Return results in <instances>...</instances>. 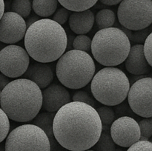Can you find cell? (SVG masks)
Returning <instances> with one entry per match:
<instances>
[{
  "mask_svg": "<svg viewBox=\"0 0 152 151\" xmlns=\"http://www.w3.org/2000/svg\"><path fill=\"white\" fill-rule=\"evenodd\" d=\"M69 27L76 34L84 35L92 29L94 24V14L90 10L74 11L68 18Z\"/></svg>",
  "mask_w": 152,
  "mask_h": 151,
  "instance_id": "obj_16",
  "label": "cell"
},
{
  "mask_svg": "<svg viewBox=\"0 0 152 151\" xmlns=\"http://www.w3.org/2000/svg\"><path fill=\"white\" fill-rule=\"evenodd\" d=\"M96 71L94 59L88 53L70 50L58 59L56 74L61 84L70 89L83 88L91 82Z\"/></svg>",
  "mask_w": 152,
  "mask_h": 151,
  "instance_id": "obj_4",
  "label": "cell"
},
{
  "mask_svg": "<svg viewBox=\"0 0 152 151\" xmlns=\"http://www.w3.org/2000/svg\"><path fill=\"white\" fill-rule=\"evenodd\" d=\"M70 16V10L65 7H59L56 9V11L53 13V16L52 17V20L57 22L59 25H62L68 20V18Z\"/></svg>",
  "mask_w": 152,
  "mask_h": 151,
  "instance_id": "obj_30",
  "label": "cell"
},
{
  "mask_svg": "<svg viewBox=\"0 0 152 151\" xmlns=\"http://www.w3.org/2000/svg\"><path fill=\"white\" fill-rule=\"evenodd\" d=\"M0 98H1V90H0Z\"/></svg>",
  "mask_w": 152,
  "mask_h": 151,
  "instance_id": "obj_41",
  "label": "cell"
},
{
  "mask_svg": "<svg viewBox=\"0 0 152 151\" xmlns=\"http://www.w3.org/2000/svg\"><path fill=\"white\" fill-rule=\"evenodd\" d=\"M31 3L30 0H13L11 3V10L17 13L23 19L28 18L31 11Z\"/></svg>",
  "mask_w": 152,
  "mask_h": 151,
  "instance_id": "obj_23",
  "label": "cell"
},
{
  "mask_svg": "<svg viewBox=\"0 0 152 151\" xmlns=\"http://www.w3.org/2000/svg\"><path fill=\"white\" fill-rule=\"evenodd\" d=\"M1 46H0V50H1Z\"/></svg>",
  "mask_w": 152,
  "mask_h": 151,
  "instance_id": "obj_42",
  "label": "cell"
},
{
  "mask_svg": "<svg viewBox=\"0 0 152 151\" xmlns=\"http://www.w3.org/2000/svg\"><path fill=\"white\" fill-rule=\"evenodd\" d=\"M42 102L41 89L25 78L10 81L1 91V110L17 122L32 121L42 109Z\"/></svg>",
  "mask_w": 152,
  "mask_h": 151,
  "instance_id": "obj_3",
  "label": "cell"
},
{
  "mask_svg": "<svg viewBox=\"0 0 152 151\" xmlns=\"http://www.w3.org/2000/svg\"><path fill=\"white\" fill-rule=\"evenodd\" d=\"M72 100V102H80L86 103L94 108L96 106V102L94 98L92 97L88 92L84 91V90H78L76 92L73 96Z\"/></svg>",
  "mask_w": 152,
  "mask_h": 151,
  "instance_id": "obj_26",
  "label": "cell"
},
{
  "mask_svg": "<svg viewBox=\"0 0 152 151\" xmlns=\"http://www.w3.org/2000/svg\"><path fill=\"white\" fill-rule=\"evenodd\" d=\"M115 20V13L110 9H102L94 16V22L100 30L113 27Z\"/></svg>",
  "mask_w": 152,
  "mask_h": 151,
  "instance_id": "obj_19",
  "label": "cell"
},
{
  "mask_svg": "<svg viewBox=\"0 0 152 151\" xmlns=\"http://www.w3.org/2000/svg\"><path fill=\"white\" fill-rule=\"evenodd\" d=\"M10 81L8 77L3 75L2 73H0V90H1V91Z\"/></svg>",
  "mask_w": 152,
  "mask_h": 151,
  "instance_id": "obj_33",
  "label": "cell"
},
{
  "mask_svg": "<svg viewBox=\"0 0 152 151\" xmlns=\"http://www.w3.org/2000/svg\"><path fill=\"white\" fill-rule=\"evenodd\" d=\"M152 78L145 77L138 79L130 86L127 102L136 115L143 118L152 116Z\"/></svg>",
  "mask_w": 152,
  "mask_h": 151,
  "instance_id": "obj_10",
  "label": "cell"
},
{
  "mask_svg": "<svg viewBox=\"0 0 152 151\" xmlns=\"http://www.w3.org/2000/svg\"><path fill=\"white\" fill-rule=\"evenodd\" d=\"M56 113L42 112L39 113L32 120V124L41 128L45 133L50 143V147H56V141L53 133V121Z\"/></svg>",
  "mask_w": 152,
  "mask_h": 151,
  "instance_id": "obj_17",
  "label": "cell"
},
{
  "mask_svg": "<svg viewBox=\"0 0 152 151\" xmlns=\"http://www.w3.org/2000/svg\"><path fill=\"white\" fill-rule=\"evenodd\" d=\"M4 0H0V19L4 13Z\"/></svg>",
  "mask_w": 152,
  "mask_h": 151,
  "instance_id": "obj_37",
  "label": "cell"
},
{
  "mask_svg": "<svg viewBox=\"0 0 152 151\" xmlns=\"http://www.w3.org/2000/svg\"><path fill=\"white\" fill-rule=\"evenodd\" d=\"M140 130V140L147 141L152 136V118H145L138 122Z\"/></svg>",
  "mask_w": 152,
  "mask_h": 151,
  "instance_id": "obj_25",
  "label": "cell"
},
{
  "mask_svg": "<svg viewBox=\"0 0 152 151\" xmlns=\"http://www.w3.org/2000/svg\"><path fill=\"white\" fill-rule=\"evenodd\" d=\"M57 6V0H33L31 4L34 13L42 18H48L53 15Z\"/></svg>",
  "mask_w": 152,
  "mask_h": 151,
  "instance_id": "obj_18",
  "label": "cell"
},
{
  "mask_svg": "<svg viewBox=\"0 0 152 151\" xmlns=\"http://www.w3.org/2000/svg\"><path fill=\"white\" fill-rule=\"evenodd\" d=\"M91 39L86 35H78L74 38L72 47L74 50H81L88 53L91 50Z\"/></svg>",
  "mask_w": 152,
  "mask_h": 151,
  "instance_id": "obj_24",
  "label": "cell"
},
{
  "mask_svg": "<svg viewBox=\"0 0 152 151\" xmlns=\"http://www.w3.org/2000/svg\"><path fill=\"white\" fill-rule=\"evenodd\" d=\"M102 124V130H110L111 124L115 120V113L110 106H102L96 109Z\"/></svg>",
  "mask_w": 152,
  "mask_h": 151,
  "instance_id": "obj_22",
  "label": "cell"
},
{
  "mask_svg": "<svg viewBox=\"0 0 152 151\" xmlns=\"http://www.w3.org/2000/svg\"><path fill=\"white\" fill-rule=\"evenodd\" d=\"M39 19H40V17H39V16H37H37H31L30 18H28V19H27V21H25L27 28H28V27L30 26V25H32L33 23H34L35 22L38 21Z\"/></svg>",
  "mask_w": 152,
  "mask_h": 151,
  "instance_id": "obj_36",
  "label": "cell"
},
{
  "mask_svg": "<svg viewBox=\"0 0 152 151\" xmlns=\"http://www.w3.org/2000/svg\"><path fill=\"white\" fill-rule=\"evenodd\" d=\"M130 86L126 73L114 67L102 68L91 81V90L95 100L110 107L126 100Z\"/></svg>",
  "mask_w": 152,
  "mask_h": 151,
  "instance_id": "obj_6",
  "label": "cell"
},
{
  "mask_svg": "<svg viewBox=\"0 0 152 151\" xmlns=\"http://www.w3.org/2000/svg\"><path fill=\"white\" fill-rule=\"evenodd\" d=\"M63 7L70 11H83L93 7L98 0H57Z\"/></svg>",
  "mask_w": 152,
  "mask_h": 151,
  "instance_id": "obj_20",
  "label": "cell"
},
{
  "mask_svg": "<svg viewBox=\"0 0 152 151\" xmlns=\"http://www.w3.org/2000/svg\"><path fill=\"white\" fill-rule=\"evenodd\" d=\"M53 133L56 142L71 151L91 149L102 133L96 109L86 103L70 102L55 113Z\"/></svg>",
  "mask_w": 152,
  "mask_h": 151,
  "instance_id": "obj_1",
  "label": "cell"
},
{
  "mask_svg": "<svg viewBox=\"0 0 152 151\" xmlns=\"http://www.w3.org/2000/svg\"><path fill=\"white\" fill-rule=\"evenodd\" d=\"M0 151H5V147H4V143L0 142Z\"/></svg>",
  "mask_w": 152,
  "mask_h": 151,
  "instance_id": "obj_38",
  "label": "cell"
},
{
  "mask_svg": "<svg viewBox=\"0 0 152 151\" xmlns=\"http://www.w3.org/2000/svg\"><path fill=\"white\" fill-rule=\"evenodd\" d=\"M122 1H123V0H99V1H100L101 3L109 6L116 5V4H120Z\"/></svg>",
  "mask_w": 152,
  "mask_h": 151,
  "instance_id": "obj_35",
  "label": "cell"
},
{
  "mask_svg": "<svg viewBox=\"0 0 152 151\" xmlns=\"http://www.w3.org/2000/svg\"><path fill=\"white\" fill-rule=\"evenodd\" d=\"M151 33V30L149 27L145 28V29L132 31L131 38H129V40H130V42L131 43L132 42L134 44H142V43H144L145 40L146 39V38L148 37V36Z\"/></svg>",
  "mask_w": 152,
  "mask_h": 151,
  "instance_id": "obj_29",
  "label": "cell"
},
{
  "mask_svg": "<svg viewBox=\"0 0 152 151\" xmlns=\"http://www.w3.org/2000/svg\"><path fill=\"white\" fill-rule=\"evenodd\" d=\"M110 135L115 144L122 147H129L140 140V130L134 118L122 116L111 124Z\"/></svg>",
  "mask_w": 152,
  "mask_h": 151,
  "instance_id": "obj_11",
  "label": "cell"
},
{
  "mask_svg": "<svg viewBox=\"0 0 152 151\" xmlns=\"http://www.w3.org/2000/svg\"><path fill=\"white\" fill-rule=\"evenodd\" d=\"M114 111L115 113V116L117 118H120L122 116H129V117H134L135 113L131 109L129 103L126 100H124L121 103L114 106Z\"/></svg>",
  "mask_w": 152,
  "mask_h": 151,
  "instance_id": "obj_27",
  "label": "cell"
},
{
  "mask_svg": "<svg viewBox=\"0 0 152 151\" xmlns=\"http://www.w3.org/2000/svg\"><path fill=\"white\" fill-rule=\"evenodd\" d=\"M27 26L25 20L12 11L3 13L0 19V41L13 44L24 38Z\"/></svg>",
  "mask_w": 152,
  "mask_h": 151,
  "instance_id": "obj_12",
  "label": "cell"
},
{
  "mask_svg": "<svg viewBox=\"0 0 152 151\" xmlns=\"http://www.w3.org/2000/svg\"><path fill=\"white\" fill-rule=\"evenodd\" d=\"M5 151H50L47 135L33 124H22L13 129L6 137Z\"/></svg>",
  "mask_w": 152,
  "mask_h": 151,
  "instance_id": "obj_7",
  "label": "cell"
},
{
  "mask_svg": "<svg viewBox=\"0 0 152 151\" xmlns=\"http://www.w3.org/2000/svg\"><path fill=\"white\" fill-rule=\"evenodd\" d=\"M42 108L47 112L56 113L62 106L71 102L69 92L63 85L49 84L42 91Z\"/></svg>",
  "mask_w": 152,
  "mask_h": 151,
  "instance_id": "obj_13",
  "label": "cell"
},
{
  "mask_svg": "<svg viewBox=\"0 0 152 151\" xmlns=\"http://www.w3.org/2000/svg\"><path fill=\"white\" fill-rule=\"evenodd\" d=\"M22 76L25 78L35 83L40 89L47 87L53 80V72L50 66L36 61L29 64L28 69Z\"/></svg>",
  "mask_w": 152,
  "mask_h": 151,
  "instance_id": "obj_15",
  "label": "cell"
},
{
  "mask_svg": "<svg viewBox=\"0 0 152 151\" xmlns=\"http://www.w3.org/2000/svg\"><path fill=\"white\" fill-rule=\"evenodd\" d=\"M128 148L126 151H152V143L148 140H139Z\"/></svg>",
  "mask_w": 152,
  "mask_h": 151,
  "instance_id": "obj_31",
  "label": "cell"
},
{
  "mask_svg": "<svg viewBox=\"0 0 152 151\" xmlns=\"http://www.w3.org/2000/svg\"><path fill=\"white\" fill-rule=\"evenodd\" d=\"M121 26L135 31L145 29L151 25V0H123L117 10Z\"/></svg>",
  "mask_w": 152,
  "mask_h": 151,
  "instance_id": "obj_8",
  "label": "cell"
},
{
  "mask_svg": "<svg viewBox=\"0 0 152 151\" xmlns=\"http://www.w3.org/2000/svg\"><path fill=\"white\" fill-rule=\"evenodd\" d=\"M10 121L5 113L0 107V142H2L10 131Z\"/></svg>",
  "mask_w": 152,
  "mask_h": 151,
  "instance_id": "obj_28",
  "label": "cell"
},
{
  "mask_svg": "<svg viewBox=\"0 0 152 151\" xmlns=\"http://www.w3.org/2000/svg\"><path fill=\"white\" fill-rule=\"evenodd\" d=\"M74 38H75V37H74V36L72 35V34H68V35H67V51H68V50H70L71 48H72V44Z\"/></svg>",
  "mask_w": 152,
  "mask_h": 151,
  "instance_id": "obj_34",
  "label": "cell"
},
{
  "mask_svg": "<svg viewBox=\"0 0 152 151\" xmlns=\"http://www.w3.org/2000/svg\"><path fill=\"white\" fill-rule=\"evenodd\" d=\"M152 33L149 34L146 39L144 41V44L142 45V50H143L144 56L146 59L147 62L149 64L150 66H152Z\"/></svg>",
  "mask_w": 152,
  "mask_h": 151,
  "instance_id": "obj_32",
  "label": "cell"
},
{
  "mask_svg": "<svg viewBox=\"0 0 152 151\" xmlns=\"http://www.w3.org/2000/svg\"><path fill=\"white\" fill-rule=\"evenodd\" d=\"M131 46L130 40L121 29L111 27L96 33L91 40V50L99 64L115 67L126 60Z\"/></svg>",
  "mask_w": 152,
  "mask_h": 151,
  "instance_id": "obj_5",
  "label": "cell"
},
{
  "mask_svg": "<svg viewBox=\"0 0 152 151\" xmlns=\"http://www.w3.org/2000/svg\"><path fill=\"white\" fill-rule=\"evenodd\" d=\"M94 151H115L116 144L110 135V130H102L97 142L92 147Z\"/></svg>",
  "mask_w": 152,
  "mask_h": 151,
  "instance_id": "obj_21",
  "label": "cell"
},
{
  "mask_svg": "<svg viewBox=\"0 0 152 151\" xmlns=\"http://www.w3.org/2000/svg\"><path fill=\"white\" fill-rule=\"evenodd\" d=\"M24 38L25 50L36 62H53L66 50V32L50 19H40L30 25Z\"/></svg>",
  "mask_w": 152,
  "mask_h": 151,
  "instance_id": "obj_2",
  "label": "cell"
},
{
  "mask_svg": "<svg viewBox=\"0 0 152 151\" xmlns=\"http://www.w3.org/2000/svg\"><path fill=\"white\" fill-rule=\"evenodd\" d=\"M29 64V55L21 46L9 44L0 50V71L7 77L22 76Z\"/></svg>",
  "mask_w": 152,
  "mask_h": 151,
  "instance_id": "obj_9",
  "label": "cell"
},
{
  "mask_svg": "<svg viewBox=\"0 0 152 151\" xmlns=\"http://www.w3.org/2000/svg\"><path fill=\"white\" fill-rule=\"evenodd\" d=\"M83 151H94L92 149H88V150H83Z\"/></svg>",
  "mask_w": 152,
  "mask_h": 151,
  "instance_id": "obj_40",
  "label": "cell"
},
{
  "mask_svg": "<svg viewBox=\"0 0 152 151\" xmlns=\"http://www.w3.org/2000/svg\"><path fill=\"white\" fill-rule=\"evenodd\" d=\"M115 151H124L123 149H121V148H116Z\"/></svg>",
  "mask_w": 152,
  "mask_h": 151,
  "instance_id": "obj_39",
  "label": "cell"
},
{
  "mask_svg": "<svg viewBox=\"0 0 152 151\" xmlns=\"http://www.w3.org/2000/svg\"><path fill=\"white\" fill-rule=\"evenodd\" d=\"M124 62L127 71L133 75H144L151 70V66L144 56L142 44H137L131 46L129 55Z\"/></svg>",
  "mask_w": 152,
  "mask_h": 151,
  "instance_id": "obj_14",
  "label": "cell"
}]
</instances>
